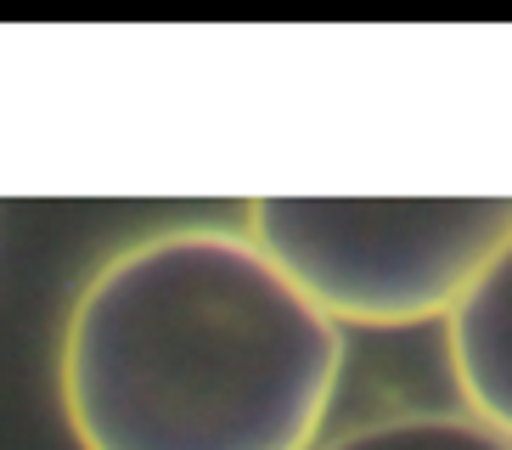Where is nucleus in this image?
I'll return each instance as SVG.
<instances>
[{"label":"nucleus","instance_id":"f257e3e1","mask_svg":"<svg viewBox=\"0 0 512 450\" xmlns=\"http://www.w3.org/2000/svg\"><path fill=\"white\" fill-rule=\"evenodd\" d=\"M338 377L344 327L231 225L107 254L57 349L79 450H316Z\"/></svg>","mask_w":512,"mask_h":450},{"label":"nucleus","instance_id":"20e7f679","mask_svg":"<svg viewBox=\"0 0 512 450\" xmlns=\"http://www.w3.org/2000/svg\"><path fill=\"white\" fill-rule=\"evenodd\" d=\"M316 450H512V439L473 411H400L361 422Z\"/></svg>","mask_w":512,"mask_h":450},{"label":"nucleus","instance_id":"7ed1b4c3","mask_svg":"<svg viewBox=\"0 0 512 450\" xmlns=\"http://www.w3.org/2000/svg\"><path fill=\"white\" fill-rule=\"evenodd\" d=\"M445 355L467 411L512 439V242L445 321Z\"/></svg>","mask_w":512,"mask_h":450},{"label":"nucleus","instance_id":"f03ea898","mask_svg":"<svg viewBox=\"0 0 512 450\" xmlns=\"http://www.w3.org/2000/svg\"><path fill=\"white\" fill-rule=\"evenodd\" d=\"M248 237L338 327H417L512 242V197H259Z\"/></svg>","mask_w":512,"mask_h":450}]
</instances>
